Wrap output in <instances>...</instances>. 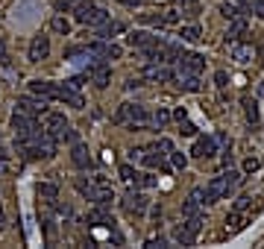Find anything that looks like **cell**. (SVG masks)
<instances>
[{
  "instance_id": "cell-1",
  "label": "cell",
  "mask_w": 264,
  "mask_h": 249,
  "mask_svg": "<svg viewBox=\"0 0 264 249\" xmlns=\"http://www.w3.org/2000/svg\"><path fill=\"white\" fill-rule=\"evenodd\" d=\"M76 190H80L83 200L94 202V205H112V200H115V190L103 176H94V179L80 176L76 179Z\"/></svg>"
},
{
  "instance_id": "cell-2",
  "label": "cell",
  "mask_w": 264,
  "mask_h": 249,
  "mask_svg": "<svg viewBox=\"0 0 264 249\" xmlns=\"http://www.w3.org/2000/svg\"><path fill=\"white\" fill-rule=\"evenodd\" d=\"M115 123H120V126H126L132 132L144 129V126H150V112L141 103H123L118 108V115H115Z\"/></svg>"
},
{
  "instance_id": "cell-3",
  "label": "cell",
  "mask_w": 264,
  "mask_h": 249,
  "mask_svg": "<svg viewBox=\"0 0 264 249\" xmlns=\"http://www.w3.org/2000/svg\"><path fill=\"white\" fill-rule=\"evenodd\" d=\"M44 132L47 135H53L56 141H65V144H73L76 141V132H73V126L65 120V115L62 112H44Z\"/></svg>"
},
{
  "instance_id": "cell-4",
  "label": "cell",
  "mask_w": 264,
  "mask_h": 249,
  "mask_svg": "<svg viewBox=\"0 0 264 249\" xmlns=\"http://www.w3.org/2000/svg\"><path fill=\"white\" fill-rule=\"evenodd\" d=\"M73 18L80 21V24H85V26H100V24H106L112 15L103 9V6H97V3H91V0H83V3H76L73 6Z\"/></svg>"
},
{
  "instance_id": "cell-5",
  "label": "cell",
  "mask_w": 264,
  "mask_h": 249,
  "mask_svg": "<svg viewBox=\"0 0 264 249\" xmlns=\"http://www.w3.org/2000/svg\"><path fill=\"white\" fill-rule=\"evenodd\" d=\"M200 229H203V214H191V217H185V220L170 232V240H176L179 246H194Z\"/></svg>"
},
{
  "instance_id": "cell-6",
  "label": "cell",
  "mask_w": 264,
  "mask_h": 249,
  "mask_svg": "<svg viewBox=\"0 0 264 249\" xmlns=\"http://www.w3.org/2000/svg\"><path fill=\"white\" fill-rule=\"evenodd\" d=\"M85 79L88 82H94L97 88H106L112 82V65L106 59H91L85 65Z\"/></svg>"
},
{
  "instance_id": "cell-7",
  "label": "cell",
  "mask_w": 264,
  "mask_h": 249,
  "mask_svg": "<svg viewBox=\"0 0 264 249\" xmlns=\"http://www.w3.org/2000/svg\"><path fill=\"white\" fill-rule=\"evenodd\" d=\"M120 208H123V214H129V217H141L150 208V200L138 188H129L123 193V200H120Z\"/></svg>"
},
{
  "instance_id": "cell-8",
  "label": "cell",
  "mask_w": 264,
  "mask_h": 249,
  "mask_svg": "<svg viewBox=\"0 0 264 249\" xmlns=\"http://www.w3.org/2000/svg\"><path fill=\"white\" fill-rule=\"evenodd\" d=\"M88 50H91V56H97V59H120V56H123V47H120V44H115V41H112V38H97V41H91V44H88Z\"/></svg>"
},
{
  "instance_id": "cell-9",
  "label": "cell",
  "mask_w": 264,
  "mask_h": 249,
  "mask_svg": "<svg viewBox=\"0 0 264 249\" xmlns=\"http://www.w3.org/2000/svg\"><path fill=\"white\" fill-rule=\"evenodd\" d=\"M9 126L15 129V135H18V138H30V135H36V132H38L36 118H33V115H24V112H18V108H15V115H12V120H9Z\"/></svg>"
},
{
  "instance_id": "cell-10",
  "label": "cell",
  "mask_w": 264,
  "mask_h": 249,
  "mask_svg": "<svg viewBox=\"0 0 264 249\" xmlns=\"http://www.w3.org/2000/svg\"><path fill=\"white\" fill-rule=\"evenodd\" d=\"M126 44L135 47V50H147V47H156V44H165V38L153 36V33H147V30H132L129 36H126Z\"/></svg>"
},
{
  "instance_id": "cell-11",
  "label": "cell",
  "mask_w": 264,
  "mask_h": 249,
  "mask_svg": "<svg viewBox=\"0 0 264 249\" xmlns=\"http://www.w3.org/2000/svg\"><path fill=\"white\" fill-rule=\"evenodd\" d=\"M200 190H203V205H215V202H220L223 197H226L223 173H220V176H215V179H208V182H205V188H200Z\"/></svg>"
},
{
  "instance_id": "cell-12",
  "label": "cell",
  "mask_w": 264,
  "mask_h": 249,
  "mask_svg": "<svg viewBox=\"0 0 264 249\" xmlns=\"http://www.w3.org/2000/svg\"><path fill=\"white\" fill-rule=\"evenodd\" d=\"M138 21L147 24V26H173L179 21V12H176V9H170V12H141Z\"/></svg>"
},
{
  "instance_id": "cell-13",
  "label": "cell",
  "mask_w": 264,
  "mask_h": 249,
  "mask_svg": "<svg viewBox=\"0 0 264 249\" xmlns=\"http://www.w3.org/2000/svg\"><path fill=\"white\" fill-rule=\"evenodd\" d=\"M176 65H179L182 73H203L205 71V56L203 53H185V50H182V56L176 59Z\"/></svg>"
},
{
  "instance_id": "cell-14",
  "label": "cell",
  "mask_w": 264,
  "mask_h": 249,
  "mask_svg": "<svg viewBox=\"0 0 264 249\" xmlns=\"http://www.w3.org/2000/svg\"><path fill=\"white\" fill-rule=\"evenodd\" d=\"M44 6L38 3V0H18L15 3V21H21V24H27V21H33V18H38V12H41Z\"/></svg>"
},
{
  "instance_id": "cell-15",
  "label": "cell",
  "mask_w": 264,
  "mask_h": 249,
  "mask_svg": "<svg viewBox=\"0 0 264 249\" xmlns=\"http://www.w3.org/2000/svg\"><path fill=\"white\" fill-rule=\"evenodd\" d=\"M18 112H24V115H33V118H38V115H44L47 112V100L44 97H18Z\"/></svg>"
},
{
  "instance_id": "cell-16",
  "label": "cell",
  "mask_w": 264,
  "mask_h": 249,
  "mask_svg": "<svg viewBox=\"0 0 264 249\" xmlns=\"http://www.w3.org/2000/svg\"><path fill=\"white\" fill-rule=\"evenodd\" d=\"M47 56H50V36L38 33V36L30 41V53H27V59H30V62H44Z\"/></svg>"
},
{
  "instance_id": "cell-17",
  "label": "cell",
  "mask_w": 264,
  "mask_h": 249,
  "mask_svg": "<svg viewBox=\"0 0 264 249\" xmlns=\"http://www.w3.org/2000/svg\"><path fill=\"white\" fill-rule=\"evenodd\" d=\"M71 164L76 167V170H91L94 167V158H91V153H88V147L80 141H73L71 147Z\"/></svg>"
},
{
  "instance_id": "cell-18",
  "label": "cell",
  "mask_w": 264,
  "mask_h": 249,
  "mask_svg": "<svg viewBox=\"0 0 264 249\" xmlns=\"http://www.w3.org/2000/svg\"><path fill=\"white\" fill-rule=\"evenodd\" d=\"M147 82H173V71H170L168 65H156V62H150L144 71H141Z\"/></svg>"
},
{
  "instance_id": "cell-19",
  "label": "cell",
  "mask_w": 264,
  "mask_h": 249,
  "mask_svg": "<svg viewBox=\"0 0 264 249\" xmlns=\"http://www.w3.org/2000/svg\"><path fill=\"white\" fill-rule=\"evenodd\" d=\"M217 155V138L215 135H203V138H197L191 150V158H215Z\"/></svg>"
},
{
  "instance_id": "cell-20",
  "label": "cell",
  "mask_w": 264,
  "mask_h": 249,
  "mask_svg": "<svg viewBox=\"0 0 264 249\" xmlns=\"http://www.w3.org/2000/svg\"><path fill=\"white\" fill-rule=\"evenodd\" d=\"M56 100L65 103V106H71V108H85V100H83V94H80V88H71V85H59Z\"/></svg>"
},
{
  "instance_id": "cell-21",
  "label": "cell",
  "mask_w": 264,
  "mask_h": 249,
  "mask_svg": "<svg viewBox=\"0 0 264 249\" xmlns=\"http://www.w3.org/2000/svg\"><path fill=\"white\" fill-rule=\"evenodd\" d=\"M229 56H232V62H238V65H247V62H252V44H247V41H229Z\"/></svg>"
},
{
  "instance_id": "cell-22",
  "label": "cell",
  "mask_w": 264,
  "mask_h": 249,
  "mask_svg": "<svg viewBox=\"0 0 264 249\" xmlns=\"http://www.w3.org/2000/svg\"><path fill=\"white\" fill-rule=\"evenodd\" d=\"M56 91H59V85L50 82V79H33L30 82V94L44 97V100H56Z\"/></svg>"
},
{
  "instance_id": "cell-23",
  "label": "cell",
  "mask_w": 264,
  "mask_h": 249,
  "mask_svg": "<svg viewBox=\"0 0 264 249\" xmlns=\"http://www.w3.org/2000/svg\"><path fill=\"white\" fill-rule=\"evenodd\" d=\"M176 88H179V91H188V94H197V91L203 88V82H200V73H179Z\"/></svg>"
},
{
  "instance_id": "cell-24",
  "label": "cell",
  "mask_w": 264,
  "mask_h": 249,
  "mask_svg": "<svg viewBox=\"0 0 264 249\" xmlns=\"http://www.w3.org/2000/svg\"><path fill=\"white\" fill-rule=\"evenodd\" d=\"M65 59L73 62V65H80V62H91V50H88V44H73V47L65 50Z\"/></svg>"
},
{
  "instance_id": "cell-25",
  "label": "cell",
  "mask_w": 264,
  "mask_h": 249,
  "mask_svg": "<svg viewBox=\"0 0 264 249\" xmlns=\"http://www.w3.org/2000/svg\"><path fill=\"white\" fill-rule=\"evenodd\" d=\"M200 205H203V190L197 188L188 193V200L182 202V217H191V214H200Z\"/></svg>"
},
{
  "instance_id": "cell-26",
  "label": "cell",
  "mask_w": 264,
  "mask_h": 249,
  "mask_svg": "<svg viewBox=\"0 0 264 249\" xmlns=\"http://www.w3.org/2000/svg\"><path fill=\"white\" fill-rule=\"evenodd\" d=\"M123 30H126V26L120 24V21H112V18H109L106 24L94 26V36H97V38H115L118 33H123Z\"/></svg>"
},
{
  "instance_id": "cell-27",
  "label": "cell",
  "mask_w": 264,
  "mask_h": 249,
  "mask_svg": "<svg viewBox=\"0 0 264 249\" xmlns=\"http://www.w3.org/2000/svg\"><path fill=\"white\" fill-rule=\"evenodd\" d=\"M247 33V18L238 15V18H229V33H226V44L229 41H238L241 36Z\"/></svg>"
},
{
  "instance_id": "cell-28",
  "label": "cell",
  "mask_w": 264,
  "mask_h": 249,
  "mask_svg": "<svg viewBox=\"0 0 264 249\" xmlns=\"http://www.w3.org/2000/svg\"><path fill=\"white\" fill-rule=\"evenodd\" d=\"M173 3H176V12L185 18H200V12H203L200 0H173Z\"/></svg>"
},
{
  "instance_id": "cell-29",
  "label": "cell",
  "mask_w": 264,
  "mask_h": 249,
  "mask_svg": "<svg viewBox=\"0 0 264 249\" xmlns=\"http://www.w3.org/2000/svg\"><path fill=\"white\" fill-rule=\"evenodd\" d=\"M241 106H244L247 123H250V126H258V120H261V115H258V100H252V97H244V100H241Z\"/></svg>"
},
{
  "instance_id": "cell-30",
  "label": "cell",
  "mask_w": 264,
  "mask_h": 249,
  "mask_svg": "<svg viewBox=\"0 0 264 249\" xmlns=\"http://www.w3.org/2000/svg\"><path fill=\"white\" fill-rule=\"evenodd\" d=\"M179 38H182V44H200L203 41V30L197 24H188L179 30Z\"/></svg>"
},
{
  "instance_id": "cell-31",
  "label": "cell",
  "mask_w": 264,
  "mask_h": 249,
  "mask_svg": "<svg viewBox=\"0 0 264 249\" xmlns=\"http://www.w3.org/2000/svg\"><path fill=\"white\" fill-rule=\"evenodd\" d=\"M38 200H47V202H56V197H59V185L56 182H38Z\"/></svg>"
},
{
  "instance_id": "cell-32",
  "label": "cell",
  "mask_w": 264,
  "mask_h": 249,
  "mask_svg": "<svg viewBox=\"0 0 264 249\" xmlns=\"http://www.w3.org/2000/svg\"><path fill=\"white\" fill-rule=\"evenodd\" d=\"M156 185H159V179L153 176V173H141V170H138L135 179L129 182V188H156Z\"/></svg>"
},
{
  "instance_id": "cell-33",
  "label": "cell",
  "mask_w": 264,
  "mask_h": 249,
  "mask_svg": "<svg viewBox=\"0 0 264 249\" xmlns=\"http://www.w3.org/2000/svg\"><path fill=\"white\" fill-rule=\"evenodd\" d=\"M241 179H244V173H241V170H226V173H223V185H226V197L232 193V190H238Z\"/></svg>"
},
{
  "instance_id": "cell-34",
  "label": "cell",
  "mask_w": 264,
  "mask_h": 249,
  "mask_svg": "<svg viewBox=\"0 0 264 249\" xmlns=\"http://www.w3.org/2000/svg\"><path fill=\"white\" fill-rule=\"evenodd\" d=\"M50 30H53L56 36H71V21H68L65 15H56V18L50 21Z\"/></svg>"
},
{
  "instance_id": "cell-35",
  "label": "cell",
  "mask_w": 264,
  "mask_h": 249,
  "mask_svg": "<svg viewBox=\"0 0 264 249\" xmlns=\"http://www.w3.org/2000/svg\"><path fill=\"white\" fill-rule=\"evenodd\" d=\"M170 118H173V115H170L168 108H159V112H153V115H150V123H153L156 129H165V126L170 123Z\"/></svg>"
},
{
  "instance_id": "cell-36",
  "label": "cell",
  "mask_w": 264,
  "mask_h": 249,
  "mask_svg": "<svg viewBox=\"0 0 264 249\" xmlns=\"http://www.w3.org/2000/svg\"><path fill=\"white\" fill-rule=\"evenodd\" d=\"M176 123H179V135H182V138H197V123H194V120L182 118V120H176Z\"/></svg>"
},
{
  "instance_id": "cell-37",
  "label": "cell",
  "mask_w": 264,
  "mask_h": 249,
  "mask_svg": "<svg viewBox=\"0 0 264 249\" xmlns=\"http://www.w3.org/2000/svg\"><path fill=\"white\" fill-rule=\"evenodd\" d=\"M226 229H232V232H238V229H244V211H229V217H226Z\"/></svg>"
},
{
  "instance_id": "cell-38",
  "label": "cell",
  "mask_w": 264,
  "mask_h": 249,
  "mask_svg": "<svg viewBox=\"0 0 264 249\" xmlns=\"http://www.w3.org/2000/svg\"><path fill=\"white\" fill-rule=\"evenodd\" d=\"M220 12H223V18H238V15H247V9L238 6V3H223Z\"/></svg>"
},
{
  "instance_id": "cell-39",
  "label": "cell",
  "mask_w": 264,
  "mask_h": 249,
  "mask_svg": "<svg viewBox=\"0 0 264 249\" xmlns=\"http://www.w3.org/2000/svg\"><path fill=\"white\" fill-rule=\"evenodd\" d=\"M168 158L173 161V167H176V170H185V167H188V155H185V153H176V150H170Z\"/></svg>"
},
{
  "instance_id": "cell-40",
  "label": "cell",
  "mask_w": 264,
  "mask_h": 249,
  "mask_svg": "<svg viewBox=\"0 0 264 249\" xmlns=\"http://www.w3.org/2000/svg\"><path fill=\"white\" fill-rule=\"evenodd\" d=\"M170 246V240L165 235H159V237H150V240H147L144 243V249H168Z\"/></svg>"
},
{
  "instance_id": "cell-41",
  "label": "cell",
  "mask_w": 264,
  "mask_h": 249,
  "mask_svg": "<svg viewBox=\"0 0 264 249\" xmlns=\"http://www.w3.org/2000/svg\"><path fill=\"white\" fill-rule=\"evenodd\" d=\"M252 205H255V202H252V197H238L232 208H235V211H250Z\"/></svg>"
},
{
  "instance_id": "cell-42",
  "label": "cell",
  "mask_w": 264,
  "mask_h": 249,
  "mask_svg": "<svg viewBox=\"0 0 264 249\" xmlns=\"http://www.w3.org/2000/svg\"><path fill=\"white\" fill-rule=\"evenodd\" d=\"M120 179H123V182H132V179H135V173H138V170H135V167L132 164H120Z\"/></svg>"
},
{
  "instance_id": "cell-43",
  "label": "cell",
  "mask_w": 264,
  "mask_h": 249,
  "mask_svg": "<svg viewBox=\"0 0 264 249\" xmlns=\"http://www.w3.org/2000/svg\"><path fill=\"white\" fill-rule=\"evenodd\" d=\"M153 147H156L159 153H165V155H170V150H173V141H168V138H159V141L153 144Z\"/></svg>"
},
{
  "instance_id": "cell-44",
  "label": "cell",
  "mask_w": 264,
  "mask_h": 249,
  "mask_svg": "<svg viewBox=\"0 0 264 249\" xmlns=\"http://www.w3.org/2000/svg\"><path fill=\"white\" fill-rule=\"evenodd\" d=\"M215 85H217V88H226V85H229V73L226 71H217L215 73Z\"/></svg>"
},
{
  "instance_id": "cell-45",
  "label": "cell",
  "mask_w": 264,
  "mask_h": 249,
  "mask_svg": "<svg viewBox=\"0 0 264 249\" xmlns=\"http://www.w3.org/2000/svg\"><path fill=\"white\" fill-rule=\"evenodd\" d=\"M0 65H3V68H9V65H12V59H9V53H6V44H3V41H0Z\"/></svg>"
},
{
  "instance_id": "cell-46",
  "label": "cell",
  "mask_w": 264,
  "mask_h": 249,
  "mask_svg": "<svg viewBox=\"0 0 264 249\" xmlns=\"http://www.w3.org/2000/svg\"><path fill=\"white\" fill-rule=\"evenodd\" d=\"M73 6H76V0H56V9H59V12H68Z\"/></svg>"
},
{
  "instance_id": "cell-47",
  "label": "cell",
  "mask_w": 264,
  "mask_h": 249,
  "mask_svg": "<svg viewBox=\"0 0 264 249\" xmlns=\"http://www.w3.org/2000/svg\"><path fill=\"white\" fill-rule=\"evenodd\" d=\"M144 85V76H132L129 82H126V91H135V88H141Z\"/></svg>"
},
{
  "instance_id": "cell-48",
  "label": "cell",
  "mask_w": 264,
  "mask_h": 249,
  "mask_svg": "<svg viewBox=\"0 0 264 249\" xmlns=\"http://www.w3.org/2000/svg\"><path fill=\"white\" fill-rule=\"evenodd\" d=\"M258 170V158H247L244 161V173H255Z\"/></svg>"
},
{
  "instance_id": "cell-49",
  "label": "cell",
  "mask_w": 264,
  "mask_h": 249,
  "mask_svg": "<svg viewBox=\"0 0 264 249\" xmlns=\"http://www.w3.org/2000/svg\"><path fill=\"white\" fill-rule=\"evenodd\" d=\"M252 12L258 15V18H264V0H255V3H252Z\"/></svg>"
},
{
  "instance_id": "cell-50",
  "label": "cell",
  "mask_w": 264,
  "mask_h": 249,
  "mask_svg": "<svg viewBox=\"0 0 264 249\" xmlns=\"http://www.w3.org/2000/svg\"><path fill=\"white\" fill-rule=\"evenodd\" d=\"M83 82H85L83 76H71V79H68V82H65V85H71V88H80V85H83Z\"/></svg>"
},
{
  "instance_id": "cell-51",
  "label": "cell",
  "mask_w": 264,
  "mask_h": 249,
  "mask_svg": "<svg viewBox=\"0 0 264 249\" xmlns=\"http://www.w3.org/2000/svg\"><path fill=\"white\" fill-rule=\"evenodd\" d=\"M173 118H176V120H182V118H188V108H176V112H173Z\"/></svg>"
},
{
  "instance_id": "cell-52",
  "label": "cell",
  "mask_w": 264,
  "mask_h": 249,
  "mask_svg": "<svg viewBox=\"0 0 264 249\" xmlns=\"http://www.w3.org/2000/svg\"><path fill=\"white\" fill-rule=\"evenodd\" d=\"M6 229V214H3V208H0V232Z\"/></svg>"
},
{
  "instance_id": "cell-53",
  "label": "cell",
  "mask_w": 264,
  "mask_h": 249,
  "mask_svg": "<svg viewBox=\"0 0 264 249\" xmlns=\"http://www.w3.org/2000/svg\"><path fill=\"white\" fill-rule=\"evenodd\" d=\"M235 3H238V6H244V9H250V6H252V0H235Z\"/></svg>"
},
{
  "instance_id": "cell-54",
  "label": "cell",
  "mask_w": 264,
  "mask_h": 249,
  "mask_svg": "<svg viewBox=\"0 0 264 249\" xmlns=\"http://www.w3.org/2000/svg\"><path fill=\"white\" fill-rule=\"evenodd\" d=\"M118 3H123V6H135V3H141V0H118Z\"/></svg>"
},
{
  "instance_id": "cell-55",
  "label": "cell",
  "mask_w": 264,
  "mask_h": 249,
  "mask_svg": "<svg viewBox=\"0 0 264 249\" xmlns=\"http://www.w3.org/2000/svg\"><path fill=\"white\" fill-rule=\"evenodd\" d=\"M258 97H264V82H261V85H258Z\"/></svg>"
},
{
  "instance_id": "cell-56",
  "label": "cell",
  "mask_w": 264,
  "mask_h": 249,
  "mask_svg": "<svg viewBox=\"0 0 264 249\" xmlns=\"http://www.w3.org/2000/svg\"><path fill=\"white\" fill-rule=\"evenodd\" d=\"M261 65H264V59H261Z\"/></svg>"
},
{
  "instance_id": "cell-57",
  "label": "cell",
  "mask_w": 264,
  "mask_h": 249,
  "mask_svg": "<svg viewBox=\"0 0 264 249\" xmlns=\"http://www.w3.org/2000/svg\"><path fill=\"white\" fill-rule=\"evenodd\" d=\"M0 138H3V135H0Z\"/></svg>"
}]
</instances>
